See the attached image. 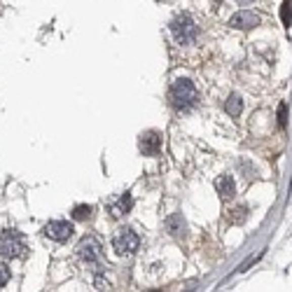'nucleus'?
I'll list each match as a JSON object with an SVG mask.
<instances>
[{
    "label": "nucleus",
    "mask_w": 292,
    "mask_h": 292,
    "mask_svg": "<svg viewBox=\"0 0 292 292\" xmlns=\"http://www.w3.org/2000/svg\"><path fill=\"white\" fill-rule=\"evenodd\" d=\"M280 17H283V24L290 26V0H283V10H280Z\"/></svg>",
    "instance_id": "4468645a"
},
{
    "label": "nucleus",
    "mask_w": 292,
    "mask_h": 292,
    "mask_svg": "<svg viewBox=\"0 0 292 292\" xmlns=\"http://www.w3.org/2000/svg\"><path fill=\"white\" fill-rule=\"evenodd\" d=\"M171 101L178 110H192L199 103V92H196L194 82L189 79H176L171 85Z\"/></svg>",
    "instance_id": "f257e3e1"
},
{
    "label": "nucleus",
    "mask_w": 292,
    "mask_h": 292,
    "mask_svg": "<svg viewBox=\"0 0 292 292\" xmlns=\"http://www.w3.org/2000/svg\"><path fill=\"white\" fill-rule=\"evenodd\" d=\"M171 33H173V37H176L180 45L194 43V37H196L194 19L189 17V14H180V17H176L173 21H171Z\"/></svg>",
    "instance_id": "f03ea898"
},
{
    "label": "nucleus",
    "mask_w": 292,
    "mask_h": 292,
    "mask_svg": "<svg viewBox=\"0 0 292 292\" xmlns=\"http://www.w3.org/2000/svg\"><path fill=\"white\" fill-rule=\"evenodd\" d=\"M96 287H98V290H108L110 283L103 278V276H96Z\"/></svg>",
    "instance_id": "f3484780"
},
{
    "label": "nucleus",
    "mask_w": 292,
    "mask_h": 292,
    "mask_svg": "<svg viewBox=\"0 0 292 292\" xmlns=\"http://www.w3.org/2000/svg\"><path fill=\"white\" fill-rule=\"evenodd\" d=\"M225 108H227V115L238 117V115H241V110H243V101H241V96H236V94H231Z\"/></svg>",
    "instance_id": "f8f14e48"
},
{
    "label": "nucleus",
    "mask_w": 292,
    "mask_h": 292,
    "mask_svg": "<svg viewBox=\"0 0 292 292\" xmlns=\"http://www.w3.org/2000/svg\"><path fill=\"white\" fill-rule=\"evenodd\" d=\"M166 229L171 231V236L183 238L185 231H187V227H185V218L180 213H173L169 220H166Z\"/></svg>",
    "instance_id": "9d476101"
},
{
    "label": "nucleus",
    "mask_w": 292,
    "mask_h": 292,
    "mask_svg": "<svg viewBox=\"0 0 292 292\" xmlns=\"http://www.w3.org/2000/svg\"><path fill=\"white\" fill-rule=\"evenodd\" d=\"M241 3H253V0H241Z\"/></svg>",
    "instance_id": "a211bd4d"
},
{
    "label": "nucleus",
    "mask_w": 292,
    "mask_h": 292,
    "mask_svg": "<svg viewBox=\"0 0 292 292\" xmlns=\"http://www.w3.org/2000/svg\"><path fill=\"white\" fill-rule=\"evenodd\" d=\"M131 208H134V199H131V194H122L117 203L110 206V213L115 215V218H122V215L131 213Z\"/></svg>",
    "instance_id": "9b49d317"
},
{
    "label": "nucleus",
    "mask_w": 292,
    "mask_h": 292,
    "mask_svg": "<svg viewBox=\"0 0 292 292\" xmlns=\"http://www.w3.org/2000/svg\"><path fill=\"white\" fill-rule=\"evenodd\" d=\"M10 276H12V274H10V269H7L5 264H0V287L7 285V280H10Z\"/></svg>",
    "instance_id": "dca6fc26"
},
{
    "label": "nucleus",
    "mask_w": 292,
    "mask_h": 292,
    "mask_svg": "<svg viewBox=\"0 0 292 292\" xmlns=\"http://www.w3.org/2000/svg\"><path fill=\"white\" fill-rule=\"evenodd\" d=\"M101 243H98V238L94 236H87L79 241L77 245V255L82 257L85 262H101Z\"/></svg>",
    "instance_id": "0eeeda50"
},
{
    "label": "nucleus",
    "mask_w": 292,
    "mask_h": 292,
    "mask_svg": "<svg viewBox=\"0 0 292 292\" xmlns=\"http://www.w3.org/2000/svg\"><path fill=\"white\" fill-rule=\"evenodd\" d=\"M26 245L19 236V231L7 229L3 236H0V257H7V260H14V257H24Z\"/></svg>",
    "instance_id": "7ed1b4c3"
},
{
    "label": "nucleus",
    "mask_w": 292,
    "mask_h": 292,
    "mask_svg": "<svg viewBox=\"0 0 292 292\" xmlns=\"http://www.w3.org/2000/svg\"><path fill=\"white\" fill-rule=\"evenodd\" d=\"M215 189H218L220 199H231V196L236 194V185H234V178L231 176H222L215 180Z\"/></svg>",
    "instance_id": "1a4fd4ad"
},
{
    "label": "nucleus",
    "mask_w": 292,
    "mask_h": 292,
    "mask_svg": "<svg viewBox=\"0 0 292 292\" xmlns=\"http://www.w3.org/2000/svg\"><path fill=\"white\" fill-rule=\"evenodd\" d=\"M112 248L119 253V255H131L140 248V238L134 229H119L112 236Z\"/></svg>",
    "instance_id": "20e7f679"
},
{
    "label": "nucleus",
    "mask_w": 292,
    "mask_h": 292,
    "mask_svg": "<svg viewBox=\"0 0 292 292\" xmlns=\"http://www.w3.org/2000/svg\"><path fill=\"white\" fill-rule=\"evenodd\" d=\"M229 24L234 26V28H243V31H248V28H255V26H260V17H257L255 12H248V10H243V12L234 14Z\"/></svg>",
    "instance_id": "6e6552de"
},
{
    "label": "nucleus",
    "mask_w": 292,
    "mask_h": 292,
    "mask_svg": "<svg viewBox=\"0 0 292 292\" xmlns=\"http://www.w3.org/2000/svg\"><path fill=\"white\" fill-rule=\"evenodd\" d=\"M89 218H92V206L79 203V206L73 208V220H89Z\"/></svg>",
    "instance_id": "ddd939ff"
},
{
    "label": "nucleus",
    "mask_w": 292,
    "mask_h": 292,
    "mask_svg": "<svg viewBox=\"0 0 292 292\" xmlns=\"http://www.w3.org/2000/svg\"><path fill=\"white\" fill-rule=\"evenodd\" d=\"M278 124L280 127L287 124V105L285 103H280V108H278Z\"/></svg>",
    "instance_id": "2eb2a0df"
},
{
    "label": "nucleus",
    "mask_w": 292,
    "mask_h": 292,
    "mask_svg": "<svg viewBox=\"0 0 292 292\" xmlns=\"http://www.w3.org/2000/svg\"><path fill=\"white\" fill-rule=\"evenodd\" d=\"M138 147L145 157H157V154L161 152V134H157V131H145L138 140Z\"/></svg>",
    "instance_id": "423d86ee"
},
{
    "label": "nucleus",
    "mask_w": 292,
    "mask_h": 292,
    "mask_svg": "<svg viewBox=\"0 0 292 292\" xmlns=\"http://www.w3.org/2000/svg\"><path fill=\"white\" fill-rule=\"evenodd\" d=\"M73 225L70 222H66V220H54V222H49L47 227H45V236L52 238V241H68V238L73 236Z\"/></svg>",
    "instance_id": "39448f33"
}]
</instances>
